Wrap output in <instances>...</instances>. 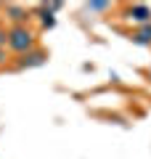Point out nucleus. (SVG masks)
<instances>
[{
    "label": "nucleus",
    "mask_w": 151,
    "mask_h": 159,
    "mask_svg": "<svg viewBox=\"0 0 151 159\" xmlns=\"http://www.w3.org/2000/svg\"><path fill=\"white\" fill-rule=\"evenodd\" d=\"M6 45L11 48L13 53H27V51H32L34 45H37V34L32 32V29H27V24L24 27H11L6 32Z\"/></svg>",
    "instance_id": "f257e3e1"
},
{
    "label": "nucleus",
    "mask_w": 151,
    "mask_h": 159,
    "mask_svg": "<svg viewBox=\"0 0 151 159\" xmlns=\"http://www.w3.org/2000/svg\"><path fill=\"white\" fill-rule=\"evenodd\" d=\"M48 61V53L43 51V48H32V51L21 53L16 61V69H32V66H43V64Z\"/></svg>",
    "instance_id": "f03ea898"
},
{
    "label": "nucleus",
    "mask_w": 151,
    "mask_h": 159,
    "mask_svg": "<svg viewBox=\"0 0 151 159\" xmlns=\"http://www.w3.org/2000/svg\"><path fill=\"white\" fill-rule=\"evenodd\" d=\"M127 19H133V21H138L140 27L143 24H151V8L143 6V3H135V6L127 8Z\"/></svg>",
    "instance_id": "7ed1b4c3"
},
{
    "label": "nucleus",
    "mask_w": 151,
    "mask_h": 159,
    "mask_svg": "<svg viewBox=\"0 0 151 159\" xmlns=\"http://www.w3.org/2000/svg\"><path fill=\"white\" fill-rule=\"evenodd\" d=\"M6 16L11 19V21H16V27H24V21L32 16V11H27V8H21V6H6Z\"/></svg>",
    "instance_id": "20e7f679"
},
{
    "label": "nucleus",
    "mask_w": 151,
    "mask_h": 159,
    "mask_svg": "<svg viewBox=\"0 0 151 159\" xmlns=\"http://www.w3.org/2000/svg\"><path fill=\"white\" fill-rule=\"evenodd\" d=\"M130 40H133L135 45H151V24H143L138 32L130 34Z\"/></svg>",
    "instance_id": "39448f33"
},
{
    "label": "nucleus",
    "mask_w": 151,
    "mask_h": 159,
    "mask_svg": "<svg viewBox=\"0 0 151 159\" xmlns=\"http://www.w3.org/2000/svg\"><path fill=\"white\" fill-rule=\"evenodd\" d=\"M40 21H43V29H50L53 24H56V16H53V13L43 6V8H40Z\"/></svg>",
    "instance_id": "423d86ee"
},
{
    "label": "nucleus",
    "mask_w": 151,
    "mask_h": 159,
    "mask_svg": "<svg viewBox=\"0 0 151 159\" xmlns=\"http://www.w3.org/2000/svg\"><path fill=\"white\" fill-rule=\"evenodd\" d=\"M109 8H112V3H85V11H93V13L109 11Z\"/></svg>",
    "instance_id": "0eeeda50"
},
{
    "label": "nucleus",
    "mask_w": 151,
    "mask_h": 159,
    "mask_svg": "<svg viewBox=\"0 0 151 159\" xmlns=\"http://www.w3.org/2000/svg\"><path fill=\"white\" fill-rule=\"evenodd\" d=\"M0 48H6V29L0 27Z\"/></svg>",
    "instance_id": "6e6552de"
},
{
    "label": "nucleus",
    "mask_w": 151,
    "mask_h": 159,
    "mask_svg": "<svg viewBox=\"0 0 151 159\" xmlns=\"http://www.w3.org/2000/svg\"><path fill=\"white\" fill-rule=\"evenodd\" d=\"M0 64H6V48H0Z\"/></svg>",
    "instance_id": "1a4fd4ad"
},
{
    "label": "nucleus",
    "mask_w": 151,
    "mask_h": 159,
    "mask_svg": "<svg viewBox=\"0 0 151 159\" xmlns=\"http://www.w3.org/2000/svg\"><path fill=\"white\" fill-rule=\"evenodd\" d=\"M149 72H151V66H149Z\"/></svg>",
    "instance_id": "9d476101"
}]
</instances>
